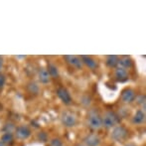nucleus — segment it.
Here are the masks:
<instances>
[{
	"label": "nucleus",
	"instance_id": "obj_10",
	"mask_svg": "<svg viewBox=\"0 0 146 146\" xmlns=\"http://www.w3.org/2000/svg\"><path fill=\"white\" fill-rule=\"evenodd\" d=\"M86 146H98L100 143V138L96 134H88L84 139Z\"/></svg>",
	"mask_w": 146,
	"mask_h": 146
},
{
	"label": "nucleus",
	"instance_id": "obj_22",
	"mask_svg": "<svg viewBox=\"0 0 146 146\" xmlns=\"http://www.w3.org/2000/svg\"><path fill=\"white\" fill-rule=\"evenodd\" d=\"M2 67H3V59H2V57H0V71H1Z\"/></svg>",
	"mask_w": 146,
	"mask_h": 146
},
{
	"label": "nucleus",
	"instance_id": "obj_24",
	"mask_svg": "<svg viewBox=\"0 0 146 146\" xmlns=\"http://www.w3.org/2000/svg\"><path fill=\"white\" fill-rule=\"evenodd\" d=\"M0 146H5V145H4V144H3V143H2V142H1V141H0Z\"/></svg>",
	"mask_w": 146,
	"mask_h": 146
},
{
	"label": "nucleus",
	"instance_id": "obj_15",
	"mask_svg": "<svg viewBox=\"0 0 146 146\" xmlns=\"http://www.w3.org/2000/svg\"><path fill=\"white\" fill-rule=\"evenodd\" d=\"M118 58L114 55H110V56H108L106 57V65L108 67L110 68H116V66L118 65Z\"/></svg>",
	"mask_w": 146,
	"mask_h": 146
},
{
	"label": "nucleus",
	"instance_id": "obj_6",
	"mask_svg": "<svg viewBox=\"0 0 146 146\" xmlns=\"http://www.w3.org/2000/svg\"><path fill=\"white\" fill-rule=\"evenodd\" d=\"M68 64L72 67H75L76 69H82L83 67V62L82 60L77 56H73V55H67L64 57Z\"/></svg>",
	"mask_w": 146,
	"mask_h": 146
},
{
	"label": "nucleus",
	"instance_id": "obj_11",
	"mask_svg": "<svg viewBox=\"0 0 146 146\" xmlns=\"http://www.w3.org/2000/svg\"><path fill=\"white\" fill-rule=\"evenodd\" d=\"M132 122L134 124H142L145 122V112L144 110H137L135 112L134 116L132 117Z\"/></svg>",
	"mask_w": 146,
	"mask_h": 146
},
{
	"label": "nucleus",
	"instance_id": "obj_16",
	"mask_svg": "<svg viewBox=\"0 0 146 146\" xmlns=\"http://www.w3.org/2000/svg\"><path fill=\"white\" fill-rule=\"evenodd\" d=\"M118 64L123 69H128V68H130L131 65H132V61H131L128 57H123L122 59L118 60Z\"/></svg>",
	"mask_w": 146,
	"mask_h": 146
},
{
	"label": "nucleus",
	"instance_id": "obj_21",
	"mask_svg": "<svg viewBox=\"0 0 146 146\" xmlns=\"http://www.w3.org/2000/svg\"><path fill=\"white\" fill-rule=\"evenodd\" d=\"M5 82H6V79L3 75H0V88H2L5 85Z\"/></svg>",
	"mask_w": 146,
	"mask_h": 146
},
{
	"label": "nucleus",
	"instance_id": "obj_18",
	"mask_svg": "<svg viewBox=\"0 0 146 146\" xmlns=\"http://www.w3.org/2000/svg\"><path fill=\"white\" fill-rule=\"evenodd\" d=\"M28 90H29L30 92H32V94H38L39 92V87L36 85V84L32 83V84H29V86H28Z\"/></svg>",
	"mask_w": 146,
	"mask_h": 146
},
{
	"label": "nucleus",
	"instance_id": "obj_20",
	"mask_svg": "<svg viewBox=\"0 0 146 146\" xmlns=\"http://www.w3.org/2000/svg\"><path fill=\"white\" fill-rule=\"evenodd\" d=\"M138 104L142 106L143 104V108H145V96H138Z\"/></svg>",
	"mask_w": 146,
	"mask_h": 146
},
{
	"label": "nucleus",
	"instance_id": "obj_7",
	"mask_svg": "<svg viewBox=\"0 0 146 146\" xmlns=\"http://www.w3.org/2000/svg\"><path fill=\"white\" fill-rule=\"evenodd\" d=\"M135 100V92L132 88H126L121 94V100L124 104H130Z\"/></svg>",
	"mask_w": 146,
	"mask_h": 146
},
{
	"label": "nucleus",
	"instance_id": "obj_3",
	"mask_svg": "<svg viewBox=\"0 0 146 146\" xmlns=\"http://www.w3.org/2000/svg\"><path fill=\"white\" fill-rule=\"evenodd\" d=\"M61 121L64 126L73 127V126H75L76 123H77V117H76V115L73 112L67 110V111H64L63 113H62Z\"/></svg>",
	"mask_w": 146,
	"mask_h": 146
},
{
	"label": "nucleus",
	"instance_id": "obj_19",
	"mask_svg": "<svg viewBox=\"0 0 146 146\" xmlns=\"http://www.w3.org/2000/svg\"><path fill=\"white\" fill-rule=\"evenodd\" d=\"M50 146H63V144H62V142H61V140H60V139L55 138V139H53V140L51 141Z\"/></svg>",
	"mask_w": 146,
	"mask_h": 146
},
{
	"label": "nucleus",
	"instance_id": "obj_1",
	"mask_svg": "<svg viewBox=\"0 0 146 146\" xmlns=\"http://www.w3.org/2000/svg\"><path fill=\"white\" fill-rule=\"evenodd\" d=\"M102 125L106 128H110V127H114L117 123L119 122V117L118 115L113 111H106L102 117Z\"/></svg>",
	"mask_w": 146,
	"mask_h": 146
},
{
	"label": "nucleus",
	"instance_id": "obj_12",
	"mask_svg": "<svg viewBox=\"0 0 146 146\" xmlns=\"http://www.w3.org/2000/svg\"><path fill=\"white\" fill-rule=\"evenodd\" d=\"M81 60L88 68H90V69L94 70L98 68V63H96V61L94 59L90 58V56H82Z\"/></svg>",
	"mask_w": 146,
	"mask_h": 146
},
{
	"label": "nucleus",
	"instance_id": "obj_17",
	"mask_svg": "<svg viewBox=\"0 0 146 146\" xmlns=\"http://www.w3.org/2000/svg\"><path fill=\"white\" fill-rule=\"evenodd\" d=\"M48 73L49 75H50V77H53V78H57L59 76V72H58V69H57V67L55 65H53V64H50V65L48 66Z\"/></svg>",
	"mask_w": 146,
	"mask_h": 146
},
{
	"label": "nucleus",
	"instance_id": "obj_4",
	"mask_svg": "<svg viewBox=\"0 0 146 146\" xmlns=\"http://www.w3.org/2000/svg\"><path fill=\"white\" fill-rule=\"evenodd\" d=\"M127 134V130L121 125L115 126L112 129L111 133H110V137L113 139L114 141H121L126 137Z\"/></svg>",
	"mask_w": 146,
	"mask_h": 146
},
{
	"label": "nucleus",
	"instance_id": "obj_2",
	"mask_svg": "<svg viewBox=\"0 0 146 146\" xmlns=\"http://www.w3.org/2000/svg\"><path fill=\"white\" fill-rule=\"evenodd\" d=\"M88 123L90 128H92V130H96V129L100 128L102 126V116L98 113V111L92 110L90 112V115L88 118Z\"/></svg>",
	"mask_w": 146,
	"mask_h": 146
},
{
	"label": "nucleus",
	"instance_id": "obj_23",
	"mask_svg": "<svg viewBox=\"0 0 146 146\" xmlns=\"http://www.w3.org/2000/svg\"><path fill=\"white\" fill-rule=\"evenodd\" d=\"M2 108H3V106H2V104H0V110H2Z\"/></svg>",
	"mask_w": 146,
	"mask_h": 146
},
{
	"label": "nucleus",
	"instance_id": "obj_8",
	"mask_svg": "<svg viewBox=\"0 0 146 146\" xmlns=\"http://www.w3.org/2000/svg\"><path fill=\"white\" fill-rule=\"evenodd\" d=\"M15 134H16V137H17L18 139H26L30 136L31 131L27 126H25V125H21V126H18L17 128H16Z\"/></svg>",
	"mask_w": 146,
	"mask_h": 146
},
{
	"label": "nucleus",
	"instance_id": "obj_13",
	"mask_svg": "<svg viewBox=\"0 0 146 146\" xmlns=\"http://www.w3.org/2000/svg\"><path fill=\"white\" fill-rule=\"evenodd\" d=\"M38 78H39V81L41 82L42 84H48L50 82V75H49L48 71L45 69H42L39 71L38 74Z\"/></svg>",
	"mask_w": 146,
	"mask_h": 146
},
{
	"label": "nucleus",
	"instance_id": "obj_25",
	"mask_svg": "<svg viewBox=\"0 0 146 146\" xmlns=\"http://www.w3.org/2000/svg\"><path fill=\"white\" fill-rule=\"evenodd\" d=\"M78 146H86L85 144H80V145H78Z\"/></svg>",
	"mask_w": 146,
	"mask_h": 146
},
{
	"label": "nucleus",
	"instance_id": "obj_5",
	"mask_svg": "<svg viewBox=\"0 0 146 146\" xmlns=\"http://www.w3.org/2000/svg\"><path fill=\"white\" fill-rule=\"evenodd\" d=\"M57 96L60 100H62V102L65 104H70L72 102V96L70 94V92L66 90L65 88H59L57 90Z\"/></svg>",
	"mask_w": 146,
	"mask_h": 146
},
{
	"label": "nucleus",
	"instance_id": "obj_9",
	"mask_svg": "<svg viewBox=\"0 0 146 146\" xmlns=\"http://www.w3.org/2000/svg\"><path fill=\"white\" fill-rule=\"evenodd\" d=\"M114 77L118 82H125L128 79V73L123 68L116 67L115 70H114Z\"/></svg>",
	"mask_w": 146,
	"mask_h": 146
},
{
	"label": "nucleus",
	"instance_id": "obj_14",
	"mask_svg": "<svg viewBox=\"0 0 146 146\" xmlns=\"http://www.w3.org/2000/svg\"><path fill=\"white\" fill-rule=\"evenodd\" d=\"M1 142L4 145H11L14 142V136L12 133L9 132H5L3 135L1 136Z\"/></svg>",
	"mask_w": 146,
	"mask_h": 146
}]
</instances>
